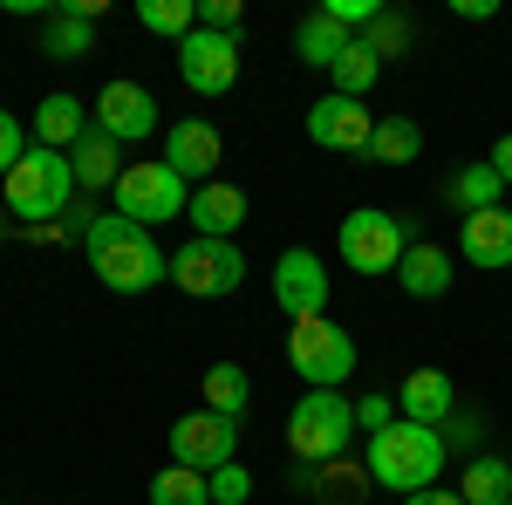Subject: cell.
Instances as JSON below:
<instances>
[{
    "label": "cell",
    "instance_id": "obj_16",
    "mask_svg": "<svg viewBox=\"0 0 512 505\" xmlns=\"http://www.w3.org/2000/svg\"><path fill=\"white\" fill-rule=\"evenodd\" d=\"M458 253H465L472 267H485V273L512 267V212H506V205H492V212H472V219L458 226Z\"/></svg>",
    "mask_w": 512,
    "mask_h": 505
},
{
    "label": "cell",
    "instance_id": "obj_3",
    "mask_svg": "<svg viewBox=\"0 0 512 505\" xmlns=\"http://www.w3.org/2000/svg\"><path fill=\"white\" fill-rule=\"evenodd\" d=\"M355 437V403L342 389H308L301 403H294V417H287V451H294V465H335L342 451H349Z\"/></svg>",
    "mask_w": 512,
    "mask_h": 505
},
{
    "label": "cell",
    "instance_id": "obj_38",
    "mask_svg": "<svg viewBox=\"0 0 512 505\" xmlns=\"http://www.w3.org/2000/svg\"><path fill=\"white\" fill-rule=\"evenodd\" d=\"M403 505H465V499H458V492H437V485H431V492H410Z\"/></svg>",
    "mask_w": 512,
    "mask_h": 505
},
{
    "label": "cell",
    "instance_id": "obj_2",
    "mask_svg": "<svg viewBox=\"0 0 512 505\" xmlns=\"http://www.w3.org/2000/svg\"><path fill=\"white\" fill-rule=\"evenodd\" d=\"M362 471H369V485L403 492V499H410V492H431L437 471H444V430L396 417L390 430H376V437H369V458H362Z\"/></svg>",
    "mask_w": 512,
    "mask_h": 505
},
{
    "label": "cell",
    "instance_id": "obj_20",
    "mask_svg": "<svg viewBox=\"0 0 512 505\" xmlns=\"http://www.w3.org/2000/svg\"><path fill=\"white\" fill-rule=\"evenodd\" d=\"M403 417L410 424H431V430H444V417L458 410V383L444 376V369H417V376H403Z\"/></svg>",
    "mask_w": 512,
    "mask_h": 505
},
{
    "label": "cell",
    "instance_id": "obj_15",
    "mask_svg": "<svg viewBox=\"0 0 512 505\" xmlns=\"http://www.w3.org/2000/svg\"><path fill=\"white\" fill-rule=\"evenodd\" d=\"M96 14H103V0H62L41 21V55L48 62H82L96 48Z\"/></svg>",
    "mask_w": 512,
    "mask_h": 505
},
{
    "label": "cell",
    "instance_id": "obj_17",
    "mask_svg": "<svg viewBox=\"0 0 512 505\" xmlns=\"http://www.w3.org/2000/svg\"><path fill=\"white\" fill-rule=\"evenodd\" d=\"M396 280H403V294H410V301H444V294H451V280H458V267H451V253H444V246L410 239V253L396 260Z\"/></svg>",
    "mask_w": 512,
    "mask_h": 505
},
{
    "label": "cell",
    "instance_id": "obj_12",
    "mask_svg": "<svg viewBox=\"0 0 512 505\" xmlns=\"http://www.w3.org/2000/svg\"><path fill=\"white\" fill-rule=\"evenodd\" d=\"M369 137H376V110H362L355 96H321L308 110V144L321 151H342V157H369Z\"/></svg>",
    "mask_w": 512,
    "mask_h": 505
},
{
    "label": "cell",
    "instance_id": "obj_10",
    "mask_svg": "<svg viewBox=\"0 0 512 505\" xmlns=\"http://www.w3.org/2000/svg\"><path fill=\"white\" fill-rule=\"evenodd\" d=\"M274 301L287 321H315L328 314V267H321V253L308 246H287L274 260Z\"/></svg>",
    "mask_w": 512,
    "mask_h": 505
},
{
    "label": "cell",
    "instance_id": "obj_19",
    "mask_svg": "<svg viewBox=\"0 0 512 505\" xmlns=\"http://www.w3.org/2000/svg\"><path fill=\"white\" fill-rule=\"evenodd\" d=\"M89 110H82L76 96H69V89H55V96H41L35 103V144L41 151H76L82 137H89Z\"/></svg>",
    "mask_w": 512,
    "mask_h": 505
},
{
    "label": "cell",
    "instance_id": "obj_33",
    "mask_svg": "<svg viewBox=\"0 0 512 505\" xmlns=\"http://www.w3.org/2000/svg\"><path fill=\"white\" fill-rule=\"evenodd\" d=\"M253 499V471L246 465H219L212 471V505H246Z\"/></svg>",
    "mask_w": 512,
    "mask_h": 505
},
{
    "label": "cell",
    "instance_id": "obj_9",
    "mask_svg": "<svg viewBox=\"0 0 512 505\" xmlns=\"http://www.w3.org/2000/svg\"><path fill=\"white\" fill-rule=\"evenodd\" d=\"M171 465L205 471V478L219 465H239V424L219 417V410H185V417L171 424Z\"/></svg>",
    "mask_w": 512,
    "mask_h": 505
},
{
    "label": "cell",
    "instance_id": "obj_28",
    "mask_svg": "<svg viewBox=\"0 0 512 505\" xmlns=\"http://www.w3.org/2000/svg\"><path fill=\"white\" fill-rule=\"evenodd\" d=\"M151 505H212V478L185 471V465H164L151 478Z\"/></svg>",
    "mask_w": 512,
    "mask_h": 505
},
{
    "label": "cell",
    "instance_id": "obj_32",
    "mask_svg": "<svg viewBox=\"0 0 512 505\" xmlns=\"http://www.w3.org/2000/svg\"><path fill=\"white\" fill-rule=\"evenodd\" d=\"M198 28H205V35H233L239 41L246 7H239V0H198Z\"/></svg>",
    "mask_w": 512,
    "mask_h": 505
},
{
    "label": "cell",
    "instance_id": "obj_14",
    "mask_svg": "<svg viewBox=\"0 0 512 505\" xmlns=\"http://www.w3.org/2000/svg\"><path fill=\"white\" fill-rule=\"evenodd\" d=\"M219 157H226V144H219V130L205 117H185V123L164 130V164H171L178 178H192V185H212Z\"/></svg>",
    "mask_w": 512,
    "mask_h": 505
},
{
    "label": "cell",
    "instance_id": "obj_26",
    "mask_svg": "<svg viewBox=\"0 0 512 505\" xmlns=\"http://www.w3.org/2000/svg\"><path fill=\"white\" fill-rule=\"evenodd\" d=\"M444 192H451V205L472 219V212H492V205L506 198V185H499V171H492V164H465V171H458Z\"/></svg>",
    "mask_w": 512,
    "mask_h": 505
},
{
    "label": "cell",
    "instance_id": "obj_8",
    "mask_svg": "<svg viewBox=\"0 0 512 505\" xmlns=\"http://www.w3.org/2000/svg\"><path fill=\"white\" fill-rule=\"evenodd\" d=\"M185 205H192V192H185V178L171 171V164H123L117 178V212L123 219H137V226H164V219H185Z\"/></svg>",
    "mask_w": 512,
    "mask_h": 505
},
{
    "label": "cell",
    "instance_id": "obj_5",
    "mask_svg": "<svg viewBox=\"0 0 512 505\" xmlns=\"http://www.w3.org/2000/svg\"><path fill=\"white\" fill-rule=\"evenodd\" d=\"M287 362H294V376L315 389H335L355 376V335L342 328V321H328V314H315V321H294L287 328Z\"/></svg>",
    "mask_w": 512,
    "mask_h": 505
},
{
    "label": "cell",
    "instance_id": "obj_18",
    "mask_svg": "<svg viewBox=\"0 0 512 505\" xmlns=\"http://www.w3.org/2000/svg\"><path fill=\"white\" fill-rule=\"evenodd\" d=\"M185 219L198 226V239H233L239 226H246V192L226 185V178H212V185H198V192H192Z\"/></svg>",
    "mask_w": 512,
    "mask_h": 505
},
{
    "label": "cell",
    "instance_id": "obj_13",
    "mask_svg": "<svg viewBox=\"0 0 512 505\" xmlns=\"http://www.w3.org/2000/svg\"><path fill=\"white\" fill-rule=\"evenodd\" d=\"M96 130L117 137V144H144V137L158 130V96H151L144 82H103V96H96Z\"/></svg>",
    "mask_w": 512,
    "mask_h": 505
},
{
    "label": "cell",
    "instance_id": "obj_11",
    "mask_svg": "<svg viewBox=\"0 0 512 505\" xmlns=\"http://www.w3.org/2000/svg\"><path fill=\"white\" fill-rule=\"evenodd\" d=\"M178 76H185L192 96H226V89L239 82V41L192 28V35L178 41Z\"/></svg>",
    "mask_w": 512,
    "mask_h": 505
},
{
    "label": "cell",
    "instance_id": "obj_7",
    "mask_svg": "<svg viewBox=\"0 0 512 505\" xmlns=\"http://www.w3.org/2000/svg\"><path fill=\"white\" fill-rule=\"evenodd\" d=\"M335 246H342L349 273H396V260L410 253V226H403L396 212H376V205H362V212H349V219H342Z\"/></svg>",
    "mask_w": 512,
    "mask_h": 505
},
{
    "label": "cell",
    "instance_id": "obj_36",
    "mask_svg": "<svg viewBox=\"0 0 512 505\" xmlns=\"http://www.w3.org/2000/svg\"><path fill=\"white\" fill-rule=\"evenodd\" d=\"M451 14H458V21H472V28H485L499 7H492V0H451Z\"/></svg>",
    "mask_w": 512,
    "mask_h": 505
},
{
    "label": "cell",
    "instance_id": "obj_6",
    "mask_svg": "<svg viewBox=\"0 0 512 505\" xmlns=\"http://www.w3.org/2000/svg\"><path fill=\"white\" fill-rule=\"evenodd\" d=\"M239 280H246L239 239H185L171 253V287L192 301H226V294H239Z\"/></svg>",
    "mask_w": 512,
    "mask_h": 505
},
{
    "label": "cell",
    "instance_id": "obj_30",
    "mask_svg": "<svg viewBox=\"0 0 512 505\" xmlns=\"http://www.w3.org/2000/svg\"><path fill=\"white\" fill-rule=\"evenodd\" d=\"M301 478H308V492H315V499H362V485H369V471H355V465H342V458H335V465H301Z\"/></svg>",
    "mask_w": 512,
    "mask_h": 505
},
{
    "label": "cell",
    "instance_id": "obj_24",
    "mask_svg": "<svg viewBox=\"0 0 512 505\" xmlns=\"http://www.w3.org/2000/svg\"><path fill=\"white\" fill-rule=\"evenodd\" d=\"M458 499L465 505H512V465L506 458H472L458 478Z\"/></svg>",
    "mask_w": 512,
    "mask_h": 505
},
{
    "label": "cell",
    "instance_id": "obj_29",
    "mask_svg": "<svg viewBox=\"0 0 512 505\" xmlns=\"http://www.w3.org/2000/svg\"><path fill=\"white\" fill-rule=\"evenodd\" d=\"M137 21L164 41H185L198 28V0H137Z\"/></svg>",
    "mask_w": 512,
    "mask_h": 505
},
{
    "label": "cell",
    "instance_id": "obj_27",
    "mask_svg": "<svg viewBox=\"0 0 512 505\" xmlns=\"http://www.w3.org/2000/svg\"><path fill=\"white\" fill-rule=\"evenodd\" d=\"M417 151H424V130L410 117H376V137H369V157L376 164H410Z\"/></svg>",
    "mask_w": 512,
    "mask_h": 505
},
{
    "label": "cell",
    "instance_id": "obj_21",
    "mask_svg": "<svg viewBox=\"0 0 512 505\" xmlns=\"http://www.w3.org/2000/svg\"><path fill=\"white\" fill-rule=\"evenodd\" d=\"M69 164H76V192H117V178H123V144H117V137H103V130L89 123V137L69 151Z\"/></svg>",
    "mask_w": 512,
    "mask_h": 505
},
{
    "label": "cell",
    "instance_id": "obj_35",
    "mask_svg": "<svg viewBox=\"0 0 512 505\" xmlns=\"http://www.w3.org/2000/svg\"><path fill=\"white\" fill-rule=\"evenodd\" d=\"M21 157H28V144H21V117H7V110H0V178H7Z\"/></svg>",
    "mask_w": 512,
    "mask_h": 505
},
{
    "label": "cell",
    "instance_id": "obj_4",
    "mask_svg": "<svg viewBox=\"0 0 512 505\" xmlns=\"http://www.w3.org/2000/svg\"><path fill=\"white\" fill-rule=\"evenodd\" d=\"M69 198H76V164H69V151H41V144H28V157L7 171V212L41 226V219H62Z\"/></svg>",
    "mask_w": 512,
    "mask_h": 505
},
{
    "label": "cell",
    "instance_id": "obj_22",
    "mask_svg": "<svg viewBox=\"0 0 512 505\" xmlns=\"http://www.w3.org/2000/svg\"><path fill=\"white\" fill-rule=\"evenodd\" d=\"M349 28H342V21H328V14H308V21H301V28H294V55H301V62H308V69H335V62H342V55H349Z\"/></svg>",
    "mask_w": 512,
    "mask_h": 505
},
{
    "label": "cell",
    "instance_id": "obj_37",
    "mask_svg": "<svg viewBox=\"0 0 512 505\" xmlns=\"http://www.w3.org/2000/svg\"><path fill=\"white\" fill-rule=\"evenodd\" d=\"M485 164H492V171H499V185H512V137H499V144H492V157H485Z\"/></svg>",
    "mask_w": 512,
    "mask_h": 505
},
{
    "label": "cell",
    "instance_id": "obj_25",
    "mask_svg": "<svg viewBox=\"0 0 512 505\" xmlns=\"http://www.w3.org/2000/svg\"><path fill=\"white\" fill-rule=\"evenodd\" d=\"M328 76H335V96H355V103H362V96H369V89L383 82V55H376L369 41L355 35V41H349V55H342V62L328 69Z\"/></svg>",
    "mask_w": 512,
    "mask_h": 505
},
{
    "label": "cell",
    "instance_id": "obj_31",
    "mask_svg": "<svg viewBox=\"0 0 512 505\" xmlns=\"http://www.w3.org/2000/svg\"><path fill=\"white\" fill-rule=\"evenodd\" d=\"M410 35H417V28H410V14H396V7H383V14L362 28V41H369L383 62H390V55H403V48H410Z\"/></svg>",
    "mask_w": 512,
    "mask_h": 505
},
{
    "label": "cell",
    "instance_id": "obj_34",
    "mask_svg": "<svg viewBox=\"0 0 512 505\" xmlns=\"http://www.w3.org/2000/svg\"><path fill=\"white\" fill-rule=\"evenodd\" d=\"M396 424V403L390 396H362V403H355V430H369V437H376V430H390Z\"/></svg>",
    "mask_w": 512,
    "mask_h": 505
},
{
    "label": "cell",
    "instance_id": "obj_1",
    "mask_svg": "<svg viewBox=\"0 0 512 505\" xmlns=\"http://www.w3.org/2000/svg\"><path fill=\"white\" fill-rule=\"evenodd\" d=\"M82 260H89V273H96L110 294H151L158 280H171V253L151 239V226H137V219H123V212H110V219L89 226Z\"/></svg>",
    "mask_w": 512,
    "mask_h": 505
},
{
    "label": "cell",
    "instance_id": "obj_23",
    "mask_svg": "<svg viewBox=\"0 0 512 505\" xmlns=\"http://www.w3.org/2000/svg\"><path fill=\"white\" fill-rule=\"evenodd\" d=\"M246 403H253V376L239 369V362H212L205 369V410H219V417H246Z\"/></svg>",
    "mask_w": 512,
    "mask_h": 505
}]
</instances>
